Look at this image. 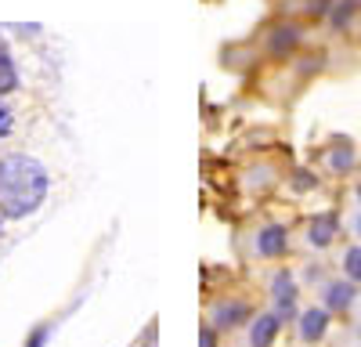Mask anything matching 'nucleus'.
<instances>
[{"label": "nucleus", "mask_w": 361, "mask_h": 347, "mask_svg": "<svg viewBox=\"0 0 361 347\" xmlns=\"http://www.w3.org/2000/svg\"><path fill=\"white\" fill-rule=\"evenodd\" d=\"M47 195V170L29 156L0 159V210L8 217L33 214Z\"/></svg>", "instance_id": "1"}, {"label": "nucleus", "mask_w": 361, "mask_h": 347, "mask_svg": "<svg viewBox=\"0 0 361 347\" xmlns=\"http://www.w3.org/2000/svg\"><path fill=\"white\" fill-rule=\"evenodd\" d=\"M275 333H279V318L275 315H264V318H257L250 340H253V347H267L271 340H275Z\"/></svg>", "instance_id": "2"}, {"label": "nucleus", "mask_w": 361, "mask_h": 347, "mask_svg": "<svg viewBox=\"0 0 361 347\" xmlns=\"http://www.w3.org/2000/svg\"><path fill=\"white\" fill-rule=\"evenodd\" d=\"M322 333H325V311H307L300 318V336L304 340H322Z\"/></svg>", "instance_id": "3"}, {"label": "nucleus", "mask_w": 361, "mask_h": 347, "mask_svg": "<svg viewBox=\"0 0 361 347\" xmlns=\"http://www.w3.org/2000/svg\"><path fill=\"white\" fill-rule=\"evenodd\" d=\"M282 250H286V231H282V228H264V231H260V253L275 257V253H282Z\"/></svg>", "instance_id": "4"}, {"label": "nucleus", "mask_w": 361, "mask_h": 347, "mask_svg": "<svg viewBox=\"0 0 361 347\" xmlns=\"http://www.w3.org/2000/svg\"><path fill=\"white\" fill-rule=\"evenodd\" d=\"M333 228H336L333 217H318V221L311 224V243H314V246H325L329 239H333Z\"/></svg>", "instance_id": "5"}, {"label": "nucleus", "mask_w": 361, "mask_h": 347, "mask_svg": "<svg viewBox=\"0 0 361 347\" xmlns=\"http://www.w3.org/2000/svg\"><path fill=\"white\" fill-rule=\"evenodd\" d=\"M11 87H15V66H11L8 51L0 47V91H11Z\"/></svg>", "instance_id": "6"}, {"label": "nucleus", "mask_w": 361, "mask_h": 347, "mask_svg": "<svg viewBox=\"0 0 361 347\" xmlns=\"http://www.w3.org/2000/svg\"><path fill=\"white\" fill-rule=\"evenodd\" d=\"M275 297H279L282 311H289V304H293V282H289V275H282V279L275 282Z\"/></svg>", "instance_id": "7"}, {"label": "nucleus", "mask_w": 361, "mask_h": 347, "mask_svg": "<svg viewBox=\"0 0 361 347\" xmlns=\"http://www.w3.org/2000/svg\"><path fill=\"white\" fill-rule=\"evenodd\" d=\"M350 286H333V289H329V308H347L350 304Z\"/></svg>", "instance_id": "8"}, {"label": "nucleus", "mask_w": 361, "mask_h": 347, "mask_svg": "<svg viewBox=\"0 0 361 347\" xmlns=\"http://www.w3.org/2000/svg\"><path fill=\"white\" fill-rule=\"evenodd\" d=\"M347 275L350 279H361V246L347 253Z\"/></svg>", "instance_id": "9"}, {"label": "nucleus", "mask_w": 361, "mask_h": 347, "mask_svg": "<svg viewBox=\"0 0 361 347\" xmlns=\"http://www.w3.org/2000/svg\"><path fill=\"white\" fill-rule=\"evenodd\" d=\"M11 130H15V116L8 105H0V138H8Z\"/></svg>", "instance_id": "10"}, {"label": "nucleus", "mask_w": 361, "mask_h": 347, "mask_svg": "<svg viewBox=\"0 0 361 347\" xmlns=\"http://www.w3.org/2000/svg\"><path fill=\"white\" fill-rule=\"evenodd\" d=\"M44 340H47V329H37V333H33V340H29V347H40Z\"/></svg>", "instance_id": "11"}, {"label": "nucleus", "mask_w": 361, "mask_h": 347, "mask_svg": "<svg viewBox=\"0 0 361 347\" xmlns=\"http://www.w3.org/2000/svg\"><path fill=\"white\" fill-rule=\"evenodd\" d=\"M202 347H214V336L209 333H202Z\"/></svg>", "instance_id": "12"}, {"label": "nucleus", "mask_w": 361, "mask_h": 347, "mask_svg": "<svg viewBox=\"0 0 361 347\" xmlns=\"http://www.w3.org/2000/svg\"><path fill=\"white\" fill-rule=\"evenodd\" d=\"M357 228H361V221H357Z\"/></svg>", "instance_id": "13"}, {"label": "nucleus", "mask_w": 361, "mask_h": 347, "mask_svg": "<svg viewBox=\"0 0 361 347\" xmlns=\"http://www.w3.org/2000/svg\"><path fill=\"white\" fill-rule=\"evenodd\" d=\"M357 195H361V188H357Z\"/></svg>", "instance_id": "14"}]
</instances>
